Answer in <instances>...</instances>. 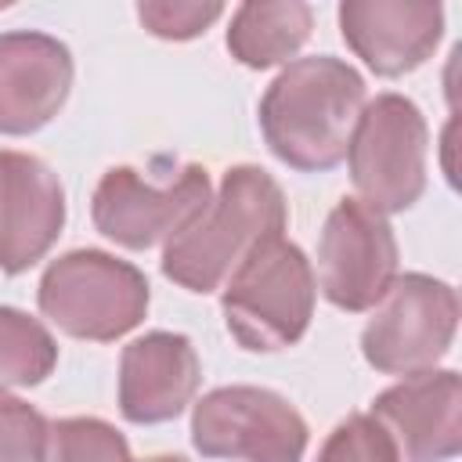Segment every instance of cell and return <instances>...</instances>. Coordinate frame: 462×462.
I'll return each instance as SVG.
<instances>
[{
    "instance_id": "1",
    "label": "cell",
    "mask_w": 462,
    "mask_h": 462,
    "mask_svg": "<svg viewBox=\"0 0 462 462\" xmlns=\"http://www.w3.org/2000/svg\"><path fill=\"white\" fill-rule=\"evenodd\" d=\"M361 108L365 79L354 65L332 54L296 58L260 97V130L285 166L321 173L346 159Z\"/></svg>"
},
{
    "instance_id": "2",
    "label": "cell",
    "mask_w": 462,
    "mask_h": 462,
    "mask_svg": "<svg viewBox=\"0 0 462 462\" xmlns=\"http://www.w3.org/2000/svg\"><path fill=\"white\" fill-rule=\"evenodd\" d=\"M285 195L271 173L231 166L209 206L166 242L162 274L188 292H213L260 238L285 231Z\"/></svg>"
},
{
    "instance_id": "3",
    "label": "cell",
    "mask_w": 462,
    "mask_h": 462,
    "mask_svg": "<svg viewBox=\"0 0 462 462\" xmlns=\"http://www.w3.org/2000/svg\"><path fill=\"white\" fill-rule=\"evenodd\" d=\"M314 267L282 231L260 238L224 285L227 332L245 350L292 346L314 314Z\"/></svg>"
},
{
    "instance_id": "4",
    "label": "cell",
    "mask_w": 462,
    "mask_h": 462,
    "mask_svg": "<svg viewBox=\"0 0 462 462\" xmlns=\"http://www.w3.org/2000/svg\"><path fill=\"white\" fill-rule=\"evenodd\" d=\"M40 310L69 336L108 343L141 325L148 310L144 274L101 249H72L40 278Z\"/></svg>"
},
{
    "instance_id": "5",
    "label": "cell",
    "mask_w": 462,
    "mask_h": 462,
    "mask_svg": "<svg viewBox=\"0 0 462 462\" xmlns=\"http://www.w3.org/2000/svg\"><path fill=\"white\" fill-rule=\"evenodd\" d=\"M426 119L404 94H379L357 116L346 162L365 206L401 213L426 188Z\"/></svg>"
},
{
    "instance_id": "6",
    "label": "cell",
    "mask_w": 462,
    "mask_h": 462,
    "mask_svg": "<svg viewBox=\"0 0 462 462\" xmlns=\"http://www.w3.org/2000/svg\"><path fill=\"white\" fill-rule=\"evenodd\" d=\"M458 328V296L430 274L393 278L361 332V354L375 372H430L451 346Z\"/></svg>"
},
{
    "instance_id": "7",
    "label": "cell",
    "mask_w": 462,
    "mask_h": 462,
    "mask_svg": "<svg viewBox=\"0 0 462 462\" xmlns=\"http://www.w3.org/2000/svg\"><path fill=\"white\" fill-rule=\"evenodd\" d=\"M191 444L206 458L300 462L307 451V422L274 390L220 386L195 404Z\"/></svg>"
},
{
    "instance_id": "8",
    "label": "cell",
    "mask_w": 462,
    "mask_h": 462,
    "mask_svg": "<svg viewBox=\"0 0 462 462\" xmlns=\"http://www.w3.org/2000/svg\"><path fill=\"white\" fill-rule=\"evenodd\" d=\"M213 199L202 166H184L173 180L152 184L130 166H112L94 188V227L126 249H148L180 235Z\"/></svg>"
},
{
    "instance_id": "9",
    "label": "cell",
    "mask_w": 462,
    "mask_h": 462,
    "mask_svg": "<svg viewBox=\"0 0 462 462\" xmlns=\"http://www.w3.org/2000/svg\"><path fill=\"white\" fill-rule=\"evenodd\" d=\"M397 278V238L386 217L361 199H343L318 238V282L339 310L375 307Z\"/></svg>"
},
{
    "instance_id": "10",
    "label": "cell",
    "mask_w": 462,
    "mask_h": 462,
    "mask_svg": "<svg viewBox=\"0 0 462 462\" xmlns=\"http://www.w3.org/2000/svg\"><path fill=\"white\" fill-rule=\"evenodd\" d=\"M372 419L397 448V462H448L462 448V383L451 368L404 375L372 401Z\"/></svg>"
},
{
    "instance_id": "11",
    "label": "cell",
    "mask_w": 462,
    "mask_h": 462,
    "mask_svg": "<svg viewBox=\"0 0 462 462\" xmlns=\"http://www.w3.org/2000/svg\"><path fill=\"white\" fill-rule=\"evenodd\" d=\"M65 224V191L54 170L25 152L0 148V271L18 274L43 260Z\"/></svg>"
},
{
    "instance_id": "12",
    "label": "cell",
    "mask_w": 462,
    "mask_h": 462,
    "mask_svg": "<svg viewBox=\"0 0 462 462\" xmlns=\"http://www.w3.org/2000/svg\"><path fill=\"white\" fill-rule=\"evenodd\" d=\"M339 29L375 76H404L437 51L444 7L430 0H346L339 4Z\"/></svg>"
},
{
    "instance_id": "13",
    "label": "cell",
    "mask_w": 462,
    "mask_h": 462,
    "mask_svg": "<svg viewBox=\"0 0 462 462\" xmlns=\"http://www.w3.org/2000/svg\"><path fill=\"white\" fill-rule=\"evenodd\" d=\"M72 87V54L47 32H0V134L47 126Z\"/></svg>"
},
{
    "instance_id": "14",
    "label": "cell",
    "mask_w": 462,
    "mask_h": 462,
    "mask_svg": "<svg viewBox=\"0 0 462 462\" xmlns=\"http://www.w3.org/2000/svg\"><path fill=\"white\" fill-rule=\"evenodd\" d=\"M199 379H202V368L188 336L148 332L123 346L119 411L137 426L177 419L191 404Z\"/></svg>"
},
{
    "instance_id": "15",
    "label": "cell",
    "mask_w": 462,
    "mask_h": 462,
    "mask_svg": "<svg viewBox=\"0 0 462 462\" xmlns=\"http://www.w3.org/2000/svg\"><path fill=\"white\" fill-rule=\"evenodd\" d=\"M310 7L300 0L242 4L231 14L227 51L249 69H271L289 61L310 36Z\"/></svg>"
},
{
    "instance_id": "16",
    "label": "cell",
    "mask_w": 462,
    "mask_h": 462,
    "mask_svg": "<svg viewBox=\"0 0 462 462\" xmlns=\"http://www.w3.org/2000/svg\"><path fill=\"white\" fill-rule=\"evenodd\" d=\"M58 365L54 336L25 310L0 307V390L36 386Z\"/></svg>"
},
{
    "instance_id": "17",
    "label": "cell",
    "mask_w": 462,
    "mask_h": 462,
    "mask_svg": "<svg viewBox=\"0 0 462 462\" xmlns=\"http://www.w3.org/2000/svg\"><path fill=\"white\" fill-rule=\"evenodd\" d=\"M40 462H134L126 437L101 419L47 422Z\"/></svg>"
},
{
    "instance_id": "18",
    "label": "cell",
    "mask_w": 462,
    "mask_h": 462,
    "mask_svg": "<svg viewBox=\"0 0 462 462\" xmlns=\"http://www.w3.org/2000/svg\"><path fill=\"white\" fill-rule=\"evenodd\" d=\"M318 462H397V448L372 415H350L328 433Z\"/></svg>"
},
{
    "instance_id": "19",
    "label": "cell",
    "mask_w": 462,
    "mask_h": 462,
    "mask_svg": "<svg viewBox=\"0 0 462 462\" xmlns=\"http://www.w3.org/2000/svg\"><path fill=\"white\" fill-rule=\"evenodd\" d=\"M43 433L47 419L32 404L0 390V462H40Z\"/></svg>"
},
{
    "instance_id": "20",
    "label": "cell",
    "mask_w": 462,
    "mask_h": 462,
    "mask_svg": "<svg viewBox=\"0 0 462 462\" xmlns=\"http://www.w3.org/2000/svg\"><path fill=\"white\" fill-rule=\"evenodd\" d=\"M224 14L220 4H199V0H148L137 7V18L144 22L148 32L162 40H191L206 32L217 18Z\"/></svg>"
},
{
    "instance_id": "21",
    "label": "cell",
    "mask_w": 462,
    "mask_h": 462,
    "mask_svg": "<svg viewBox=\"0 0 462 462\" xmlns=\"http://www.w3.org/2000/svg\"><path fill=\"white\" fill-rule=\"evenodd\" d=\"M141 462H184L180 455H152V458H141Z\"/></svg>"
}]
</instances>
